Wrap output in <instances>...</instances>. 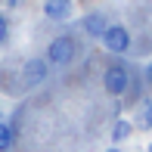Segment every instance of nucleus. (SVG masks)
Returning a JSON list of instances; mask_svg holds the SVG:
<instances>
[{"label": "nucleus", "mask_w": 152, "mask_h": 152, "mask_svg": "<svg viewBox=\"0 0 152 152\" xmlns=\"http://www.w3.org/2000/svg\"><path fill=\"white\" fill-rule=\"evenodd\" d=\"M75 53H78V44H75V37L72 34H59V37H53L50 44H47V62L50 65H68V62L75 59Z\"/></svg>", "instance_id": "f257e3e1"}, {"label": "nucleus", "mask_w": 152, "mask_h": 152, "mask_svg": "<svg viewBox=\"0 0 152 152\" xmlns=\"http://www.w3.org/2000/svg\"><path fill=\"white\" fill-rule=\"evenodd\" d=\"M146 84L152 87V62H149V65H146Z\"/></svg>", "instance_id": "f8f14e48"}, {"label": "nucleus", "mask_w": 152, "mask_h": 152, "mask_svg": "<svg viewBox=\"0 0 152 152\" xmlns=\"http://www.w3.org/2000/svg\"><path fill=\"white\" fill-rule=\"evenodd\" d=\"M102 87H106V93L121 96L130 87V68L124 65V62H112V65H106V72H102Z\"/></svg>", "instance_id": "f03ea898"}, {"label": "nucleus", "mask_w": 152, "mask_h": 152, "mask_svg": "<svg viewBox=\"0 0 152 152\" xmlns=\"http://www.w3.org/2000/svg\"><path fill=\"white\" fill-rule=\"evenodd\" d=\"M137 124H140L143 130H152V102H149V99H143L140 115H137Z\"/></svg>", "instance_id": "6e6552de"}, {"label": "nucleus", "mask_w": 152, "mask_h": 152, "mask_svg": "<svg viewBox=\"0 0 152 152\" xmlns=\"http://www.w3.org/2000/svg\"><path fill=\"white\" fill-rule=\"evenodd\" d=\"M47 75H50V62H47V59H28V62H25V68H22V78H25V84H28V87L44 84Z\"/></svg>", "instance_id": "20e7f679"}, {"label": "nucleus", "mask_w": 152, "mask_h": 152, "mask_svg": "<svg viewBox=\"0 0 152 152\" xmlns=\"http://www.w3.org/2000/svg\"><path fill=\"white\" fill-rule=\"evenodd\" d=\"M106 152H121V149H115V146H112V149H106Z\"/></svg>", "instance_id": "ddd939ff"}, {"label": "nucleus", "mask_w": 152, "mask_h": 152, "mask_svg": "<svg viewBox=\"0 0 152 152\" xmlns=\"http://www.w3.org/2000/svg\"><path fill=\"white\" fill-rule=\"evenodd\" d=\"M149 152H152V143H149Z\"/></svg>", "instance_id": "4468645a"}, {"label": "nucleus", "mask_w": 152, "mask_h": 152, "mask_svg": "<svg viewBox=\"0 0 152 152\" xmlns=\"http://www.w3.org/2000/svg\"><path fill=\"white\" fill-rule=\"evenodd\" d=\"M3 3H6V6H10V10H19V6H22V3H25V0H3Z\"/></svg>", "instance_id": "9b49d317"}, {"label": "nucleus", "mask_w": 152, "mask_h": 152, "mask_svg": "<svg viewBox=\"0 0 152 152\" xmlns=\"http://www.w3.org/2000/svg\"><path fill=\"white\" fill-rule=\"evenodd\" d=\"M72 3L75 0H44V16L53 22H65L72 16Z\"/></svg>", "instance_id": "423d86ee"}, {"label": "nucleus", "mask_w": 152, "mask_h": 152, "mask_svg": "<svg viewBox=\"0 0 152 152\" xmlns=\"http://www.w3.org/2000/svg\"><path fill=\"white\" fill-rule=\"evenodd\" d=\"M130 127H134V124H130L127 118H118V121H115V130H112V140L115 143L127 140V137H130Z\"/></svg>", "instance_id": "1a4fd4ad"}, {"label": "nucleus", "mask_w": 152, "mask_h": 152, "mask_svg": "<svg viewBox=\"0 0 152 152\" xmlns=\"http://www.w3.org/2000/svg\"><path fill=\"white\" fill-rule=\"evenodd\" d=\"M102 47H106L109 53H115V56H121V53L130 50V31L124 28V25H112L109 22V28L102 31Z\"/></svg>", "instance_id": "7ed1b4c3"}, {"label": "nucleus", "mask_w": 152, "mask_h": 152, "mask_svg": "<svg viewBox=\"0 0 152 152\" xmlns=\"http://www.w3.org/2000/svg\"><path fill=\"white\" fill-rule=\"evenodd\" d=\"M81 28H84L87 37H102V31L109 28L106 12H87V16H81Z\"/></svg>", "instance_id": "39448f33"}, {"label": "nucleus", "mask_w": 152, "mask_h": 152, "mask_svg": "<svg viewBox=\"0 0 152 152\" xmlns=\"http://www.w3.org/2000/svg\"><path fill=\"white\" fill-rule=\"evenodd\" d=\"M6 37H10V19L0 12V44H6Z\"/></svg>", "instance_id": "9d476101"}, {"label": "nucleus", "mask_w": 152, "mask_h": 152, "mask_svg": "<svg viewBox=\"0 0 152 152\" xmlns=\"http://www.w3.org/2000/svg\"><path fill=\"white\" fill-rule=\"evenodd\" d=\"M12 140H16V130H12L10 121H0V152H10Z\"/></svg>", "instance_id": "0eeeda50"}]
</instances>
